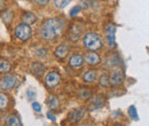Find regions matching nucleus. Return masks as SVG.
Masks as SVG:
<instances>
[{
	"label": "nucleus",
	"mask_w": 149,
	"mask_h": 126,
	"mask_svg": "<svg viewBox=\"0 0 149 126\" xmlns=\"http://www.w3.org/2000/svg\"><path fill=\"white\" fill-rule=\"evenodd\" d=\"M62 22L58 19V18H48L46 19L41 28H40V37L42 39H46V40H52L54 39L58 33L60 31L62 30Z\"/></svg>",
	"instance_id": "nucleus-1"
},
{
	"label": "nucleus",
	"mask_w": 149,
	"mask_h": 126,
	"mask_svg": "<svg viewBox=\"0 0 149 126\" xmlns=\"http://www.w3.org/2000/svg\"><path fill=\"white\" fill-rule=\"evenodd\" d=\"M83 44L84 47L87 48L90 52H95L99 51L100 48H102L103 44H102V39L95 32H88L86 33L83 38Z\"/></svg>",
	"instance_id": "nucleus-2"
},
{
	"label": "nucleus",
	"mask_w": 149,
	"mask_h": 126,
	"mask_svg": "<svg viewBox=\"0 0 149 126\" xmlns=\"http://www.w3.org/2000/svg\"><path fill=\"white\" fill-rule=\"evenodd\" d=\"M14 33L15 36L19 38V40L22 41H26L29 40L31 36H32V29L30 25L28 24H24V23H19L15 26L14 29Z\"/></svg>",
	"instance_id": "nucleus-3"
},
{
	"label": "nucleus",
	"mask_w": 149,
	"mask_h": 126,
	"mask_svg": "<svg viewBox=\"0 0 149 126\" xmlns=\"http://www.w3.org/2000/svg\"><path fill=\"white\" fill-rule=\"evenodd\" d=\"M17 85V76L15 74H5L2 78H0V90L7 92L12 90Z\"/></svg>",
	"instance_id": "nucleus-4"
},
{
	"label": "nucleus",
	"mask_w": 149,
	"mask_h": 126,
	"mask_svg": "<svg viewBox=\"0 0 149 126\" xmlns=\"http://www.w3.org/2000/svg\"><path fill=\"white\" fill-rule=\"evenodd\" d=\"M86 115V108L85 107H79V108H76L74 110H71L68 115V119L71 124H76V123H79Z\"/></svg>",
	"instance_id": "nucleus-5"
},
{
	"label": "nucleus",
	"mask_w": 149,
	"mask_h": 126,
	"mask_svg": "<svg viewBox=\"0 0 149 126\" xmlns=\"http://www.w3.org/2000/svg\"><path fill=\"white\" fill-rule=\"evenodd\" d=\"M83 36V26L80 24H71L69 30H68V38L70 41L76 42L80 39V37Z\"/></svg>",
	"instance_id": "nucleus-6"
},
{
	"label": "nucleus",
	"mask_w": 149,
	"mask_h": 126,
	"mask_svg": "<svg viewBox=\"0 0 149 126\" xmlns=\"http://www.w3.org/2000/svg\"><path fill=\"white\" fill-rule=\"evenodd\" d=\"M61 81V76L57 71H49L46 74L45 84L48 88H54Z\"/></svg>",
	"instance_id": "nucleus-7"
},
{
	"label": "nucleus",
	"mask_w": 149,
	"mask_h": 126,
	"mask_svg": "<svg viewBox=\"0 0 149 126\" xmlns=\"http://www.w3.org/2000/svg\"><path fill=\"white\" fill-rule=\"evenodd\" d=\"M115 26L112 24H108L106 28V41L109 47L116 46V40H115Z\"/></svg>",
	"instance_id": "nucleus-8"
},
{
	"label": "nucleus",
	"mask_w": 149,
	"mask_h": 126,
	"mask_svg": "<svg viewBox=\"0 0 149 126\" xmlns=\"http://www.w3.org/2000/svg\"><path fill=\"white\" fill-rule=\"evenodd\" d=\"M69 53H70V46L68 44H61V45H58L56 47L55 52H54L55 56L57 58H60V60L65 58Z\"/></svg>",
	"instance_id": "nucleus-9"
},
{
	"label": "nucleus",
	"mask_w": 149,
	"mask_h": 126,
	"mask_svg": "<svg viewBox=\"0 0 149 126\" xmlns=\"http://www.w3.org/2000/svg\"><path fill=\"white\" fill-rule=\"evenodd\" d=\"M109 81L110 84L113 86H117L119 84H122L124 81V76H123V72L120 70H113L109 77Z\"/></svg>",
	"instance_id": "nucleus-10"
},
{
	"label": "nucleus",
	"mask_w": 149,
	"mask_h": 126,
	"mask_svg": "<svg viewBox=\"0 0 149 126\" xmlns=\"http://www.w3.org/2000/svg\"><path fill=\"white\" fill-rule=\"evenodd\" d=\"M84 61H85V58H84L83 55L74 54L71 57H70V60H69V65H70L71 68L78 69V68H81V67H83Z\"/></svg>",
	"instance_id": "nucleus-11"
},
{
	"label": "nucleus",
	"mask_w": 149,
	"mask_h": 126,
	"mask_svg": "<svg viewBox=\"0 0 149 126\" xmlns=\"http://www.w3.org/2000/svg\"><path fill=\"white\" fill-rule=\"evenodd\" d=\"M84 58H85V61L87 62V64L91 65V67H96V65H99L100 62H101L100 56L96 54L95 52H88L87 54L85 55Z\"/></svg>",
	"instance_id": "nucleus-12"
},
{
	"label": "nucleus",
	"mask_w": 149,
	"mask_h": 126,
	"mask_svg": "<svg viewBox=\"0 0 149 126\" xmlns=\"http://www.w3.org/2000/svg\"><path fill=\"white\" fill-rule=\"evenodd\" d=\"M103 106H104V97H103V95L95 94L92 97V100H91V104H90L91 109L92 110H96V109L102 108Z\"/></svg>",
	"instance_id": "nucleus-13"
},
{
	"label": "nucleus",
	"mask_w": 149,
	"mask_h": 126,
	"mask_svg": "<svg viewBox=\"0 0 149 126\" xmlns=\"http://www.w3.org/2000/svg\"><path fill=\"white\" fill-rule=\"evenodd\" d=\"M21 19H22V23L28 24V25H31V24L36 23L37 17H36V15H35L33 13H31V12H24V13L22 14V16H21Z\"/></svg>",
	"instance_id": "nucleus-14"
},
{
	"label": "nucleus",
	"mask_w": 149,
	"mask_h": 126,
	"mask_svg": "<svg viewBox=\"0 0 149 126\" xmlns=\"http://www.w3.org/2000/svg\"><path fill=\"white\" fill-rule=\"evenodd\" d=\"M31 71L33 72L36 76L40 77L41 74H44V72L46 71V67L42 62H33L31 65Z\"/></svg>",
	"instance_id": "nucleus-15"
},
{
	"label": "nucleus",
	"mask_w": 149,
	"mask_h": 126,
	"mask_svg": "<svg viewBox=\"0 0 149 126\" xmlns=\"http://www.w3.org/2000/svg\"><path fill=\"white\" fill-rule=\"evenodd\" d=\"M12 70V63L7 58H0V73L8 74Z\"/></svg>",
	"instance_id": "nucleus-16"
},
{
	"label": "nucleus",
	"mask_w": 149,
	"mask_h": 126,
	"mask_svg": "<svg viewBox=\"0 0 149 126\" xmlns=\"http://www.w3.org/2000/svg\"><path fill=\"white\" fill-rule=\"evenodd\" d=\"M1 19H2V22L5 23V24H7V25H9L10 23H12V21H13V18H14V13H13V10H10V9H5V10H2L1 12Z\"/></svg>",
	"instance_id": "nucleus-17"
},
{
	"label": "nucleus",
	"mask_w": 149,
	"mask_h": 126,
	"mask_svg": "<svg viewBox=\"0 0 149 126\" xmlns=\"http://www.w3.org/2000/svg\"><path fill=\"white\" fill-rule=\"evenodd\" d=\"M5 125L6 126H22L21 119L15 115H9L5 119Z\"/></svg>",
	"instance_id": "nucleus-18"
},
{
	"label": "nucleus",
	"mask_w": 149,
	"mask_h": 126,
	"mask_svg": "<svg viewBox=\"0 0 149 126\" xmlns=\"http://www.w3.org/2000/svg\"><path fill=\"white\" fill-rule=\"evenodd\" d=\"M46 103H47V106H48V108L52 109V110H55L60 107V101H58V99L54 96V95H49L48 97H47V100H46Z\"/></svg>",
	"instance_id": "nucleus-19"
},
{
	"label": "nucleus",
	"mask_w": 149,
	"mask_h": 126,
	"mask_svg": "<svg viewBox=\"0 0 149 126\" xmlns=\"http://www.w3.org/2000/svg\"><path fill=\"white\" fill-rule=\"evenodd\" d=\"M9 104V99L5 93L0 92V111H5L8 108Z\"/></svg>",
	"instance_id": "nucleus-20"
},
{
	"label": "nucleus",
	"mask_w": 149,
	"mask_h": 126,
	"mask_svg": "<svg viewBox=\"0 0 149 126\" xmlns=\"http://www.w3.org/2000/svg\"><path fill=\"white\" fill-rule=\"evenodd\" d=\"M83 79L85 83H93L96 79V72L94 70H87L83 74Z\"/></svg>",
	"instance_id": "nucleus-21"
},
{
	"label": "nucleus",
	"mask_w": 149,
	"mask_h": 126,
	"mask_svg": "<svg viewBox=\"0 0 149 126\" xmlns=\"http://www.w3.org/2000/svg\"><path fill=\"white\" fill-rule=\"evenodd\" d=\"M99 84H100V86H102V87H108V86L110 85L109 76H108V74H101L100 78H99Z\"/></svg>",
	"instance_id": "nucleus-22"
},
{
	"label": "nucleus",
	"mask_w": 149,
	"mask_h": 126,
	"mask_svg": "<svg viewBox=\"0 0 149 126\" xmlns=\"http://www.w3.org/2000/svg\"><path fill=\"white\" fill-rule=\"evenodd\" d=\"M90 96H91V93H90V90H87V88H81L78 92V97L81 99V100H86Z\"/></svg>",
	"instance_id": "nucleus-23"
},
{
	"label": "nucleus",
	"mask_w": 149,
	"mask_h": 126,
	"mask_svg": "<svg viewBox=\"0 0 149 126\" xmlns=\"http://www.w3.org/2000/svg\"><path fill=\"white\" fill-rule=\"evenodd\" d=\"M127 112H129V116H130L132 119H134V120H138L139 119V116H138V111H136V109L134 106H131L129 110H127Z\"/></svg>",
	"instance_id": "nucleus-24"
},
{
	"label": "nucleus",
	"mask_w": 149,
	"mask_h": 126,
	"mask_svg": "<svg viewBox=\"0 0 149 126\" xmlns=\"http://www.w3.org/2000/svg\"><path fill=\"white\" fill-rule=\"evenodd\" d=\"M70 1L71 0H54V5L57 8H64L70 3Z\"/></svg>",
	"instance_id": "nucleus-25"
},
{
	"label": "nucleus",
	"mask_w": 149,
	"mask_h": 126,
	"mask_svg": "<svg viewBox=\"0 0 149 126\" xmlns=\"http://www.w3.org/2000/svg\"><path fill=\"white\" fill-rule=\"evenodd\" d=\"M35 53H36V55H37L38 57L45 58V57L47 56V49L44 48V47H40V48H37V49L35 51Z\"/></svg>",
	"instance_id": "nucleus-26"
},
{
	"label": "nucleus",
	"mask_w": 149,
	"mask_h": 126,
	"mask_svg": "<svg viewBox=\"0 0 149 126\" xmlns=\"http://www.w3.org/2000/svg\"><path fill=\"white\" fill-rule=\"evenodd\" d=\"M36 96H37V93H36V90H35L29 88V90H26V97H28V100L32 101L33 99H36Z\"/></svg>",
	"instance_id": "nucleus-27"
},
{
	"label": "nucleus",
	"mask_w": 149,
	"mask_h": 126,
	"mask_svg": "<svg viewBox=\"0 0 149 126\" xmlns=\"http://www.w3.org/2000/svg\"><path fill=\"white\" fill-rule=\"evenodd\" d=\"M80 10H81V6H76V7H74V8L70 10V17L77 16V15L80 13Z\"/></svg>",
	"instance_id": "nucleus-28"
},
{
	"label": "nucleus",
	"mask_w": 149,
	"mask_h": 126,
	"mask_svg": "<svg viewBox=\"0 0 149 126\" xmlns=\"http://www.w3.org/2000/svg\"><path fill=\"white\" fill-rule=\"evenodd\" d=\"M94 0H81V8H91L93 6Z\"/></svg>",
	"instance_id": "nucleus-29"
},
{
	"label": "nucleus",
	"mask_w": 149,
	"mask_h": 126,
	"mask_svg": "<svg viewBox=\"0 0 149 126\" xmlns=\"http://www.w3.org/2000/svg\"><path fill=\"white\" fill-rule=\"evenodd\" d=\"M32 108L35 111H37V112H40L41 111V106H40V103H38V102H32Z\"/></svg>",
	"instance_id": "nucleus-30"
},
{
	"label": "nucleus",
	"mask_w": 149,
	"mask_h": 126,
	"mask_svg": "<svg viewBox=\"0 0 149 126\" xmlns=\"http://www.w3.org/2000/svg\"><path fill=\"white\" fill-rule=\"evenodd\" d=\"M33 2L39 5V6H46L49 2V0H33Z\"/></svg>",
	"instance_id": "nucleus-31"
},
{
	"label": "nucleus",
	"mask_w": 149,
	"mask_h": 126,
	"mask_svg": "<svg viewBox=\"0 0 149 126\" xmlns=\"http://www.w3.org/2000/svg\"><path fill=\"white\" fill-rule=\"evenodd\" d=\"M6 6H7L6 0H0V10H1V12L6 9Z\"/></svg>",
	"instance_id": "nucleus-32"
},
{
	"label": "nucleus",
	"mask_w": 149,
	"mask_h": 126,
	"mask_svg": "<svg viewBox=\"0 0 149 126\" xmlns=\"http://www.w3.org/2000/svg\"><path fill=\"white\" fill-rule=\"evenodd\" d=\"M47 117H48V118H49L52 122H55V120H56V117L53 115V113H52V112H47Z\"/></svg>",
	"instance_id": "nucleus-33"
},
{
	"label": "nucleus",
	"mask_w": 149,
	"mask_h": 126,
	"mask_svg": "<svg viewBox=\"0 0 149 126\" xmlns=\"http://www.w3.org/2000/svg\"><path fill=\"white\" fill-rule=\"evenodd\" d=\"M80 126H91L90 124H83V125H80Z\"/></svg>",
	"instance_id": "nucleus-34"
},
{
	"label": "nucleus",
	"mask_w": 149,
	"mask_h": 126,
	"mask_svg": "<svg viewBox=\"0 0 149 126\" xmlns=\"http://www.w3.org/2000/svg\"><path fill=\"white\" fill-rule=\"evenodd\" d=\"M115 126H123V125H115Z\"/></svg>",
	"instance_id": "nucleus-35"
}]
</instances>
